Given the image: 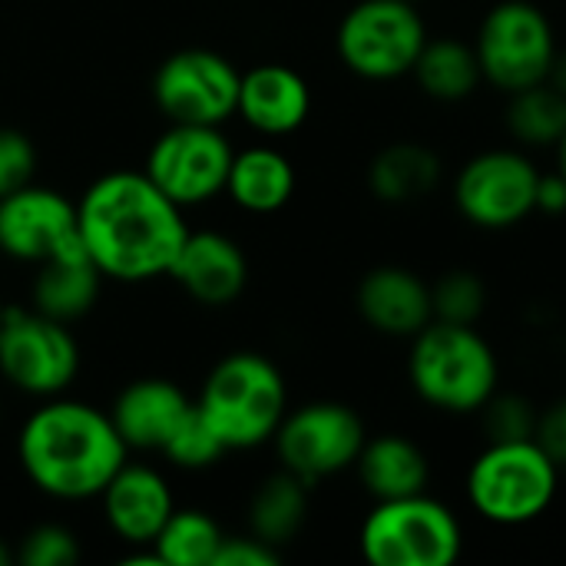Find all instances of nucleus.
<instances>
[{
	"label": "nucleus",
	"mask_w": 566,
	"mask_h": 566,
	"mask_svg": "<svg viewBox=\"0 0 566 566\" xmlns=\"http://www.w3.org/2000/svg\"><path fill=\"white\" fill-rule=\"evenodd\" d=\"M504 123H507V133L524 149H544V146L554 149L566 133V93H560L547 80L527 90H517L507 99Z\"/></svg>",
	"instance_id": "obj_26"
},
{
	"label": "nucleus",
	"mask_w": 566,
	"mask_h": 566,
	"mask_svg": "<svg viewBox=\"0 0 566 566\" xmlns=\"http://www.w3.org/2000/svg\"><path fill=\"white\" fill-rule=\"evenodd\" d=\"M192 405L196 401L186 398L179 385L163 378H143L119 391L109 418L129 451H163L176 428L189 418Z\"/></svg>",
	"instance_id": "obj_19"
},
{
	"label": "nucleus",
	"mask_w": 566,
	"mask_h": 566,
	"mask_svg": "<svg viewBox=\"0 0 566 566\" xmlns=\"http://www.w3.org/2000/svg\"><path fill=\"white\" fill-rule=\"evenodd\" d=\"M547 83H554L560 93H566V53H560V50H557V56H554V66H551Z\"/></svg>",
	"instance_id": "obj_36"
},
{
	"label": "nucleus",
	"mask_w": 566,
	"mask_h": 566,
	"mask_svg": "<svg viewBox=\"0 0 566 566\" xmlns=\"http://www.w3.org/2000/svg\"><path fill=\"white\" fill-rule=\"evenodd\" d=\"M361 488L375 501H395V497H411L424 494L431 481V464L428 454L421 451L418 441L405 434H378L368 438L358 461H355Z\"/></svg>",
	"instance_id": "obj_20"
},
{
	"label": "nucleus",
	"mask_w": 566,
	"mask_h": 566,
	"mask_svg": "<svg viewBox=\"0 0 566 566\" xmlns=\"http://www.w3.org/2000/svg\"><path fill=\"white\" fill-rule=\"evenodd\" d=\"M235 113L262 136H289L312 113L305 76L285 63H259L242 73Z\"/></svg>",
	"instance_id": "obj_18"
},
{
	"label": "nucleus",
	"mask_w": 566,
	"mask_h": 566,
	"mask_svg": "<svg viewBox=\"0 0 566 566\" xmlns=\"http://www.w3.org/2000/svg\"><path fill=\"white\" fill-rule=\"evenodd\" d=\"M361 557L371 566H451L464 551L458 514L424 494L375 501L361 531Z\"/></svg>",
	"instance_id": "obj_6"
},
{
	"label": "nucleus",
	"mask_w": 566,
	"mask_h": 566,
	"mask_svg": "<svg viewBox=\"0 0 566 566\" xmlns=\"http://www.w3.org/2000/svg\"><path fill=\"white\" fill-rule=\"evenodd\" d=\"M305 514H308V484L289 471H279L252 497L249 534H255L272 547H282L302 531Z\"/></svg>",
	"instance_id": "obj_25"
},
{
	"label": "nucleus",
	"mask_w": 566,
	"mask_h": 566,
	"mask_svg": "<svg viewBox=\"0 0 566 566\" xmlns=\"http://www.w3.org/2000/svg\"><path fill=\"white\" fill-rule=\"evenodd\" d=\"M126 441L113 418L86 401L46 398L20 428L17 458L30 484L56 501L99 497L126 464Z\"/></svg>",
	"instance_id": "obj_2"
},
{
	"label": "nucleus",
	"mask_w": 566,
	"mask_h": 566,
	"mask_svg": "<svg viewBox=\"0 0 566 566\" xmlns=\"http://www.w3.org/2000/svg\"><path fill=\"white\" fill-rule=\"evenodd\" d=\"M222 527L202 511H172L153 541L163 566H212L222 544Z\"/></svg>",
	"instance_id": "obj_27"
},
{
	"label": "nucleus",
	"mask_w": 566,
	"mask_h": 566,
	"mask_svg": "<svg viewBox=\"0 0 566 566\" xmlns=\"http://www.w3.org/2000/svg\"><path fill=\"white\" fill-rule=\"evenodd\" d=\"M408 378L424 405L444 415H478L501 385V365L474 325L431 322L411 338Z\"/></svg>",
	"instance_id": "obj_3"
},
{
	"label": "nucleus",
	"mask_w": 566,
	"mask_h": 566,
	"mask_svg": "<svg viewBox=\"0 0 566 566\" xmlns=\"http://www.w3.org/2000/svg\"><path fill=\"white\" fill-rule=\"evenodd\" d=\"M411 3H418V0H411Z\"/></svg>",
	"instance_id": "obj_40"
},
{
	"label": "nucleus",
	"mask_w": 566,
	"mask_h": 566,
	"mask_svg": "<svg viewBox=\"0 0 566 566\" xmlns=\"http://www.w3.org/2000/svg\"><path fill=\"white\" fill-rule=\"evenodd\" d=\"M428 27L411 0H358L338 23V60L361 80L388 83L415 70Z\"/></svg>",
	"instance_id": "obj_8"
},
{
	"label": "nucleus",
	"mask_w": 566,
	"mask_h": 566,
	"mask_svg": "<svg viewBox=\"0 0 566 566\" xmlns=\"http://www.w3.org/2000/svg\"><path fill=\"white\" fill-rule=\"evenodd\" d=\"M99 285L103 272L86 255L43 262L33 279V308L70 325L96 305Z\"/></svg>",
	"instance_id": "obj_23"
},
{
	"label": "nucleus",
	"mask_w": 566,
	"mask_h": 566,
	"mask_svg": "<svg viewBox=\"0 0 566 566\" xmlns=\"http://www.w3.org/2000/svg\"><path fill=\"white\" fill-rule=\"evenodd\" d=\"M358 315L385 338H415L434 322L431 285L405 265L371 269L355 292Z\"/></svg>",
	"instance_id": "obj_15"
},
{
	"label": "nucleus",
	"mask_w": 566,
	"mask_h": 566,
	"mask_svg": "<svg viewBox=\"0 0 566 566\" xmlns=\"http://www.w3.org/2000/svg\"><path fill=\"white\" fill-rule=\"evenodd\" d=\"M411 76L418 80L421 93L438 103H461L484 83L474 43H464L458 36H428Z\"/></svg>",
	"instance_id": "obj_24"
},
{
	"label": "nucleus",
	"mask_w": 566,
	"mask_h": 566,
	"mask_svg": "<svg viewBox=\"0 0 566 566\" xmlns=\"http://www.w3.org/2000/svg\"><path fill=\"white\" fill-rule=\"evenodd\" d=\"M554 153H557V172L566 179V133L560 136V143L554 146Z\"/></svg>",
	"instance_id": "obj_37"
},
{
	"label": "nucleus",
	"mask_w": 566,
	"mask_h": 566,
	"mask_svg": "<svg viewBox=\"0 0 566 566\" xmlns=\"http://www.w3.org/2000/svg\"><path fill=\"white\" fill-rule=\"evenodd\" d=\"M3 318H7V305H3V298H0V325H3Z\"/></svg>",
	"instance_id": "obj_39"
},
{
	"label": "nucleus",
	"mask_w": 566,
	"mask_h": 566,
	"mask_svg": "<svg viewBox=\"0 0 566 566\" xmlns=\"http://www.w3.org/2000/svg\"><path fill=\"white\" fill-rule=\"evenodd\" d=\"M431 308H434V322L478 325V318L488 308V289L478 272L451 269L431 285Z\"/></svg>",
	"instance_id": "obj_28"
},
{
	"label": "nucleus",
	"mask_w": 566,
	"mask_h": 566,
	"mask_svg": "<svg viewBox=\"0 0 566 566\" xmlns=\"http://www.w3.org/2000/svg\"><path fill=\"white\" fill-rule=\"evenodd\" d=\"M99 501L109 531L133 547H149L163 524L169 521V514L176 511L166 478L149 464L129 461L109 478Z\"/></svg>",
	"instance_id": "obj_16"
},
{
	"label": "nucleus",
	"mask_w": 566,
	"mask_h": 566,
	"mask_svg": "<svg viewBox=\"0 0 566 566\" xmlns=\"http://www.w3.org/2000/svg\"><path fill=\"white\" fill-rule=\"evenodd\" d=\"M235 149L219 126L169 123L146 153V176L182 209L202 206L226 192Z\"/></svg>",
	"instance_id": "obj_12"
},
{
	"label": "nucleus",
	"mask_w": 566,
	"mask_h": 566,
	"mask_svg": "<svg viewBox=\"0 0 566 566\" xmlns=\"http://www.w3.org/2000/svg\"><path fill=\"white\" fill-rule=\"evenodd\" d=\"M537 212H544V216H564L566 212V179L557 169L554 172H541Z\"/></svg>",
	"instance_id": "obj_35"
},
{
	"label": "nucleus",
	"mask_w": 566,
	"mask_h": 566,
	"mask_svg": "<svg viewBox=\"0 0 566 566\" xmlns=\"http://www.w3.org/2000/svg\"><path fill=\"white\" fill-rule=\"evenodd\" d=\"M484 83L501 93H517L551 76L557 56V33L551 17L531 0L494 3L474 36Z\"/></svg>",
	"instance_id": "obj_7"
},
{
	"label": "nucleus",
	"mask_w": 566,
	"mask_h": 566,
	"mask_svg": "<svg viewBox=\"0 0 566 566\" xmlns=\"http://www.w3.org/2000/svg\"><path fill=\"white\" fill-rule=\"evenodd\" d=\"M0 252L43 265L56 259H76L83 252L76 202L63 192L27 182L23 189L0 199Z\"/></svg>",
	"instance_id": "obj_14"
},
{
	"label": "nucleus",
	"mask_w": 566,
	"mask_h": 566,
	"mask_svg": "<svg viewBox=\"0 0 566 566\" xmlns=\"http://www.w3.org/2000/svg\"><path fill=\"white\" fill-rule=\"evenodd\" d=\"M80 239L86 259L116 282H149L169 275L189 226L182 206L172 202L143 169H116L99 176L76 202Z\"/></svg>",
	"instance_id": "obj_1"
},
{
	"label": "nucleus",
	"mask_w": 566,
	"mask_h": 566,
	"mask_svg": "<svg viewBox=\"0 0 566 566\" xmlns=\"http://www.w3.org/2000/svg\"><path fill=\"white\" fill-rule=\"evenodd\" d=\"M484 418L488 441H524L537 431V408L521 395H491V401L478 411Z\"/></svg>",
	"instance_id": "obj_30"
},
{
	"label": "nucleus",
	"mask_w": 566,
	"mask_h": 566,
	"mask_svg": "<svg viewBox=\"0 0 566 566\" xmlns=\"http://www.w3.org/2000/svg\"><path fill=\"white\" fill-rule=\"evenodd\" d=\"M275 454L282 471L295 474L308 488L355 468L368 431L355 408L342 401H312L285 411L275 431Z\"/></svg>",
	"instance_id": "obj_9"
},
{
	"label": "nucleus",
	"mask_w": 566,
	"mask_h": 566,
	"mask_svg": "<svg viewBox=\"0 0 566 566\" xmlns=\"http://www.w3.org/2000/svg\"><path fill=\"white\" fill-rule=\"evenodd\" d=\"M163 454L176 464V468H186V471H202L209 464H216L226 448L219 444V438L212 434V428L206 424V418L199 415V408L192 405L189 418L176 428V434L166 441Z\"/></svg>",
	"instance_id": "obj_29"
},
{
	"label": "nucleus",
	"mask_w": 566,
	"mask_h": 566,
	"mask_svg": "<svg viewBox=\"0 0 566 566\" xmlns=\"http://www.w3.org/2000/svg\"><path fill=\"white\" fill-rule=\"evenodd\" d=\"M80 371V345L66 322L36 308H7L0 325V375L23 395L56 398Z\"/></svg>",
	"instance_id": "obj_10"
},
{
	"label": "nucleus",
	"mask_w": 566,
	"mask_h": 566,
	"mask_svg": "<svg viewBox=\"0 0 566 566\" xmlns=\"http://www.w3.org/2000/svg\"><path fill=\"white\" fill-rule=\"evenodd\" d=\"M169 275L202 305H229L249 282V262L235 239L222 232H192L172 259Z\"/></svg>",
	"instance_id": "obj_17"
},
{
	"label": "nucleus",
	"mask_w": 566,
	"mask_h": 566,
	"mask_svg": "<svg viewBox=\"0 0 566 566\" xmlns=\"http://www.w3.org/2000/svg\"><path fill=\"white\" fill-rule=\"evenodd\" d=\"M226 192L239 209L252 216L279 212L295 192V166L272 146H249L232 156Z\"/></svg>",
	"instance_id": "obj_21"
},
{
	"label": "nucleus",
	"mask_w": 566,
	"mask_h": 566,
	"mask_svg": "<svg viewBox=\"0 0 566 566\" xmlns=\"http://www.w3.org/2000/svg\"><path fill=\"white\" fill-rule=\"evenodd\" d=\"M13 560H17V557H13V551H10V547H7V544L0 541V566H10Z\"/></svg>",
	"instance_id": "obj_38"
},
{
	"label": "nucleus",
	"mask_w": 566,
	"mask_h": 566,
	"mask_svg": "<svg viewBox=\"0 0 566 566\" xmlns=\"http://www.w3.org/2000/svg\"><path fill=\"white\" fill-rule=\"evenodd\" d=\"M560 468L534 441H488L468 468V504L494 527H524L544 517L557 497Z\"/></svg>",
	"instance_id": "obj_5"
},
{
	"label": "nucleus",
	"mask_w": 566,
	"mask_h": 566,
	"mask_svg": "<svg viewBox=\"0 0 566 566\" xmlns=\"http://www.w3.org/2000/svg\"><path fill=\"white\" fill-rule=\"evenodd\" d=\"M534 441L554 458V464L564 471L566 468V395L551 401L541 415H537V431Z\"/></svg>",
	"instance_id": "obj_34"
},
{
	"label": "nucleus",
	"mask_w": 566,
	"mask_h": 566,
	"mask_svg": "<svg viewBox=\"0 0 566 566\" xmlns=\"http://www.w3.org/2000/svg\"><path fill=\"white\" fill-rule=\"evenodd\" d=\"M537 182L541 169L524 149H484L454 176V206L478 229H514L537 212Z\"/></svg>",
	"instance_id": "obj_11"
},
{
	"label": "nucleus",
	"mask_w": 566,
	"mask_h": 566,
	"mask_svg": "<svg viewBox=\"0 0 566 566\" xmlns=\"http://www.w3.org/2000/svg\"><path fill=\"white\" fill-rule=\"evenodd\" d=\"M441 182V159L424 143H391L368 169L371 192L388 206H411L434 192Z\"/></svg>",
	"instance_id": "obj_22"
},
{
	"label": "nucleus",
	"mask_w": 566,
	"mask_h": 566,
	"mask_svg": "<svg viewBox=\"0 0 566 566\" xmlns=\"http://www.w3.org/2000/svg\"><path fill=\"white\" fill-rule=\"evenodd\" d=\"M196 408L226 451H252L275 438L289 411V388L265 355L235 352L206 375Z\"/></svg>",
	"instance_id": "obj_4"
},
{
	"label": "nucleus",
	"mask_w": 566,
	"mask_h": 566,
	"mask_svg": "<svg viewBox=\"0 0 566 566\" xmlns=\"http://www.w3.org/2000/svg\"><path fill=\"white\" fill-rule=\"evenodd\" d=\"M13 557L23 566H70L80 560V544L66 527L40 524L20 541V551Z\"/></svg>",
	"instance_id": "obj_31"
},
{
	"label": "nucleus",
	"mask_w": 566,
	"mask_h": 566,
	"mask_svg": "<svg viewBox=\"0 0 566 566\" xmlns=\"http://www.w3.org/2000/svg\"><path fill=\"white\" fill-rule=\"evenodd\" d=\"M242 73L216 50L189 46L166 56L153 76V99L169 123L222 126L235 116Z\"/></svg>",
	"instance_id": "obj_13"
},
{
	"label": "nucleus",
	"mask_w": 566,
	"mask_h": 566,
	"mask_svg": "<svg viewBox=\"0 0 566 566\" xmlns=\"http://www.w3.org/2000/svg\"><path fill=\"white\" fill-rule=\"evenodd\" d=\"M279 560H282L279 547L249 534V537H222L212 566H279Z\"/></svg>",
	"instance_id": "obj_33"
},
{
	"label": "nucleus",
	"mask_w": 566,
	"mask_h": 566,
	"mask_svg": "<svg viewBox=\"0 0 566 566\" xmlns=\"http://www.w3.org/2000/svg\"><path fill=\"white\" fill-rule=\"evenodd\" d=\"M36 149L27 133L0 126V199L33 182Z\"/></svg>",
	"instance_id": "obj_32"
}]
</instances>
